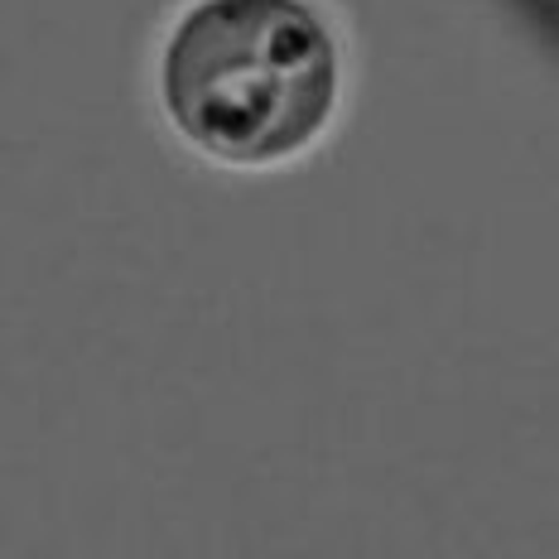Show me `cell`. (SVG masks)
<instances>
[{
	"label": "cell",
	"mask_w": 559,
	"mask_h": 559,
	"mask_svg": "<svg viewBox=\"0 0 559 559\" xmlns=\"http://www.w3.org/2000/svg\"><path fill=\"white\" fill-rule=\"evenodd\" d=\"M545 5H550V10H555V15H559V0H545Z\"/></svg>",
	"instance_id": "2"
},
{
	"label": "cell",
	"mask_w": 559,
	"mask_h": 559,
	"mask_svg": "<svg viewBox=\"0 0 559 559\" xmlns=\"http://www.w3.org/2000/svg\"><path fill=\"white\" fill-rule=\"evenodd\" d=\"M169 131L223 169H285L347 102V39L323 0H189L159 39Z\"/></svg>",
	"instance_id": "1"
}]
</instances>
